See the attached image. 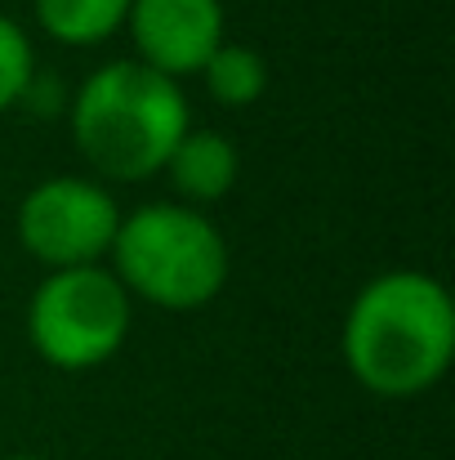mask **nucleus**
Instances as JSON below:
<instances>
[{
    "instance_id": "9b49d317",
    "label": "nucleus",
    "mask_w": 455,
    "mask_h": 460,
    "mask_svg": "<svg viewBox=\"0 0 455 460\" xmlns=\"http://www.w3.org/2000/svg\"><path fill=\"white\" fill-rule=\"evenodd\" d=\"M13 460H40V456H13Z\"/></svg>"
},
{
    "instance_id": "1a4fd4ad",
    "label": "nucleus",
    "mask_w": 455,
    "mask_h": 460,
    "mask_svg": "<svg viewBox=\"0 0 455 460\" xmlns=\"http://www.w3.org/2000/svg\"><path fill=\"white\" fill-rule=\"evenodd\" d=\"M201 72H206L210 94H214L219 103H228V108L255 103V99L264 94V85H268V63H264V54L250 49V45H228V40L206 58Z\"/></svg>"
},
{
    "instance_id": "f257e3e1",
    "label": "nucleus",
    "mask_w": 455,
    "mask_h": 460,
    "mask_svg": "<svg viewBox=\"0 0 455 460\" xmlns=\"http://www.w3.org/2000/svg\"><path fill=\"white\" fill-rule=\"evenodd\" d=\"M455 353V305L429 273H384L357 291L344 317L348 371L384 394L407 398L442 380Z\"/></svg>"
},
{
    "instance_id": "39448f33",
    "label": "nucleus",
    "mask_w": 455,
    "mask_h": 460,
    "mask_svg": "<svg viewBox=\"0 0 455 460\" xmlns=\"http://www.w3.org/2000/svg\"><path fill=\"white\" fill-rule=\"evenodd\" d=\"M121 210L108 188L72 174H54L36 183L18 206V242L49 269H90L103 251H112Z\"/></svg>"
},
{
    "instance_id": "9d476101",
    "label": "nucleus",
    "mask_w": 455,
    "mask_h": 460,
    "mask_svg": "<svg viewBox=\"0 0 455 460\" xmlns=\"http://www.w3.org/2000/svg\"><path fill=\"white\" fill-rule=\"evenodd\" d=\"M36 81V58H31V45L22 36V27L13 18L0 13V112L13 108L18 99H27Z\"/></svg>"
},
{
    "instance_id": "6e6552de",
    "label": "nucleus",
    "mask_w": 455,
    "mask_h": 460,
    "mask_svg": "<svg viewBox=\"0 0 455 460\" xmlns=\"http://www.w3.org/2000/svg\"><path fill=\"white\" fill-rule=\"evenodd\" d=\"M130 13V0H36V18L54 40L94 45L112 36Z\"/></svg>"
},
{
    "instance_id": "20e7f679",
    "label": "nucleus",
    "mask_w": 455,
    "mask_h": 460,
    "mask_svg": "<svg viewBox=\"0 0 455 460\" xmlns=\"http://www.w3.org/2000/svg\"><path fill=\"white\" fill-rule=\"evenodd\" d=\"M27 331L45 362L63 371L99 367L126 344L130 296L99 264L58 269L36 287L31 308H27Z\"/></svg>"
},
{
    "instance_id": "423d86ee",
    "label": "nucleus",
    "mask_w": 455,
    "mask_h": 460,
    "mask_svg": "<svg viewBox=\"0 0 455 460\" xmlns=\"http://www.w3.org/2000/svg\"><path fill=\"white\" fill-rule=\"evenodd\" d=\"M139 63L161 76L201 72L206 58L223 45V4L219 0H130L126 13Z\"/></svg>"
},
{
    "instance_id": "7ed1b4c3",
    "label": "nucleus",
    "mask_w": 455,
    "mask_h": 460,
    "mask_svg": "<svg viewBox=\"0 0 455 460\" xmlns=\"http://www.w3.org/2000/svg\"><path fill=\"white\" fill-rule=\"evenodd\" d=\"M112 260L126 296L174 313L210 305L228 282V242L219 237V228L206 215L170 201L121 215Z\"/></svg>"
},
{
    "instance_id": "f03ea898",
    "label": "nucleus",
    "mask_w": 455,
    "mask_h": 460,
    "mask_svg": "<svg viewBox=\"0 0 455 460\" xmlns=\"http://www.w3.org/2000/svg\"><path fill=\"white\" fill-rule=\"evenodd\" d=\"M72 135L85 161L108 179H144L165 170L188 135V99L179 81L139 58H117L90 72L72 99Z\"/></svg>"
},
{
    "instance_id": "0eeeda50",
    "label": "nucleus",
    "mask_w": 455,
    "mask_h": 460,
    "mask_svg": "<svg viewBox=\"0 0 455 460\" xmlns=\"http://www.w3.org/2000/svg\"><path fill=\"white\" fill-rule=\"evenodd\" d=\"M165 170L188 201H219L237 183V148L219 130H188L174 144Z\"/></svg>"
}]
</instances>
